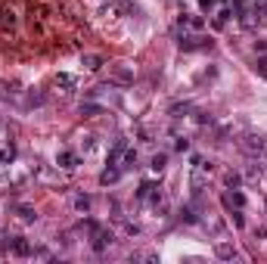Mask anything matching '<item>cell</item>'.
<instances>
[{
    "mask_svg": "<svg viewBox=\"0 0 267 264\" xmlns=\"http://www.w3.org/2000/svg\"><path fill=\"white\" fill-rule=\"evenodd\" d=\"M16 214H19V221H25V224L37 221V208H34V205H16Z\"/></svg>",
    "mask_w": 267,
    "mask_h": 264,
    "instance_id": "8",
    "label": "cell"
},
{
    "mask_svg": "<svg viewBox=\"0 0 267 264\" xmlns=\"http://www.w3.org/2000/svg\"><path fill=\"white\" fill-rule=\"evenodd\" d=\"M242 152L252 155V159H261V155H267V140H264V137H258V134L242 137Z\"/></svg>",
    "mask_w": 267,
    "mask_h": 264,
    "instance_id": "3",
    "label": "cell"
},
{
    "mask_svg": "<svg viewBox=\"0 0 267 264\" xmlns=\"http://www.w3.org/2000/svg\"><path fill=\"white\" fill-rule=\"evenodd\" d=\"M124 233H131V236H137V233H140V227H137V224H131V221H127V224H124Z\"/></svg>",
    "mask_w": 267,
    "mask_h": 264,
    "instance_id": "28",
    "label": "cell"
},
{
    "mask_svg": "<svg viewBox=\"0 0 267 264\" xmlns=\"http://www.w3.org/2000/svg\"><path fill=\"white\" fill-rule=\"evenodd\" d=\"M177 218H180L183 224H199V211H196L193 205H183V208L177 211Z\"/></svg>",
    "mask_w": 267,
    "mask_h": 264,
    "instance_id": "13",
    "label": "cell"
},
{
    "mask_svg": "<svg viewBox=\"0 0 267 264\" xmlns=\"http://www.w3.org/2000/svg\"><path fill=\"white\" fill-rule=\"evenodd\" d=\"M0 249L9 252V255H16V258H31V252H34V246L25 236H3L0 239Z\"/></svg>",
    "mask_w": 267,
    "mask_h": 264,
    "instance_id": "1",
    "label": "cell"
},
{
    "mask_svg": "<svg viewBox=\"0 0 267 264\" xmlns=\"http://www.w3.org/2000/svg\"><path fill=\"white\" fill-rule=\"evenodd\" d=\"M230 218H233V224H236V227H245V214H242V208H230Z\"/></svg>",
    "mask_w": 267,
    "mask_h": 264,
    "instance_id": "23",
    "label": "cell"
},
{
    "mask_svg": "<svg viewBox=\"0 0 267 264\" xmlns=\"http://www.w3.org/2000/svg\"><path fill=\"white\" fill-rule=\"evenodd\" d=\"M81 146H84V155H87V152H93V149H96V137H84V143H81Z\"/></svg>",
    "mask_w": 267,
    "mask_h": 264,
    "instance_id": "24",
    "label": "cell"
},
{
    "mask_svg": "<svg viewBox=\"0 0 267 264\" xmlns=\"http://www.w3.org/2000/svg\"><path fill=\"white\" fill-rule=\"evenodd\" d=\"M103 112H106V109H103L100 103H90V100L81 103V115H103Z\"/></svg>",
    "mask_w": 267,
    "mask_h": 264,
    "instance_id": "18",
    "label": "cell"
},
{
    "mask_svg": "<svg viewBox=\"0 0 267 264\" xmlns=\"http://www.w3.org/2000/svg\"><path fill=\"white\" fill-rule=\"evenodd\" d=\"M180 50H202V47H211V37H196V34H180Z\"/></svg>",
    "mask_w": 267,
    "mask_h": 264,
    "instance_id": "4",
    "label": "cell"
},
{
    "mask_svg": "<svg viewBox=\"0 0 267 264\" xmlns=\"http://www.w3.org/2000/svg\"><path fill=\"white\" fill-rule=\"evenodd\" d=\"M13 159H16V149H13V146H6V149H0V165H9Z\"/></svg>",
    "mask_w": 267,
    "mask_h": 264,
    "instance_id": "22",
    "label": "cell"
},
{
    "mask_svg": "<svg viewBox=\"0 0 267 264\" xmlns=\"http://www.w3.org/2000/svg\"><path fill=\"white\" fill-rule=\"evenodd\" d=\"M127 152V140L121 137V140H115V146L112 149H109V155H106V165H118L121 162V155ZM118 168H121V165H118Z\"/></svg>",
    "mask_w": 267,
    "mask_h": 264,
    "instance_id": "6",
    "label": "cell"
},
{
    "mask_svg": "<svg viewBox=\"0 0 267 264\" xmlns=\"http://www.w3.org/2000/svg\"><path fill=\"white\" fill-rule=\"evenodd\" d=\"M78 162H81V159H78L72 149L56 152V165H59V168H65V171H75V168H78Z\"/></svg>",
    "mask_w": 267,
    "mask_h": 264,
    "instance_id": "5",
    "label": "cell"
},
{
    "mask_svg": "<svg viewBox=\"0 0 267 264\" xmlns=\"http://www.w3.org/2000/svg\"><path fill=\"white\" fill-rule=\"evenodd\" d=\"M214 255L221 258V261H233L236 255H239V252H236L233 242H217V246H214Z\"/></svg>",
    "mask_w": 267,
    "mask_h": 264,
    "instance_id": "7",
    "label": "cell"
},
{
    "mask_svg": "<svg viewBox=\"0 0 267 264\" xmlns=\"http://www.w3.org/2000/svg\"><path fill=\"white\" fill-rule=\"evenodd\" d=\"M109 78H112L115 84H121V87H131V84H134V65H131V62L109 65Z\"/></svg>",
    "mask_w": 267,
    "mask_h": 264,
    "instance_id": "2",
    "label": "cell"
},
{
    "mask_svg": "<svg viewBox=\"0 0 267 264\" xmlns=\"http://www.w3.org/2000/svg\"><path fill=\"white\" fill-rule=\"evenodd\" d=\"M90 205H93V199H90V196H75V211L87 214V211H90Z\"/></svg>",
    "mask_w": 267,
    "mask_h": 264,
    "instance_id": "19",
    "label": "cell"
},
{
    "mask_svg": "<svg viewBox=\"0 0 267 264\" xmlns=\"http://www.w3.org/2000/svg\"><path fill=\"white\" fill-rule=\"evenodd\" d=\"M174 149H177V152H190V140H186V137H180V140L174 143Z\"/></svg>",
    "mask_w": 267,
    "mask_h": 264,
    "instance_id": "26",
    "label": "cell"
},
{
    "mask_svg": "<svg viewBox=\"0 0 267 264\" xmlns=\"http://www.w3.org/2000/svg\"><path fill=\"white\" fill-rule=\"evenodd\" d=\"M190 187H193V193H202V187H205V168L196 165V171L190 174Z\"/></svg>",
    "mask_w": 267,
    "mask_h": 264,
    "instance_id": "12",
    "label": "cell"
},
{
    "mask_svg": "<svg viewBox=\"0 0 267 264\" xmlns=\"http://www.w3.org/2000/svg\"><path fill=\"white\" fill-rule=\"evenodd\" d=\"M134 165H137V149H127L121 155V168H134Z\"/></svg>",
    "mask_w": 267,
    "mask_h": 264,
    "instance_id": "21",
    "label": "cell"
},
{
    "mask_svg": "<svg viewBox=\"0 0 267 264\" xmlns=\"http://www.w3.org/2000/svg\"><path fill=\"white\" fill-rule=\"evenodd\" d=\"M165 165H168V155H165V152H155V155H152V162H149V168L159 174V171H165Z\"/></svg>",
    "mask_w": 267,
    "mask_h": 264,
    "instance_id": "17",
    "label": "cell"
},
{
    "mask_svg": "<svg viewBox=\"0 0 267 264\" xmlns=\"http://www.w3.org/2000/svg\"><path fill=\"white\" fill-rule=\"evenodd\" d=\"M56 84H59V87H65V90H75V87H78V75L59 72V75H56Z\"/></svg>",
    "mask_w": 267,
    "mask_h": 264,
    "instance_id": "14",
    "label": "cell"
},
{
    "mask_svg": "<svg viewBox=\"0 0 267 264\" xmlns=\"http://www.w3.org/2000/svg\"><path fill=\"white\" fill-rule=\"evenodd\" d=\"M81 65L87 68V72H100V68L106 65L103 59H100V56H96V53H87V56H81Z\"/></svg>",
    "mask_w": 267,
    "mask_h": 264,
    "instance_id": "10",
    "label": "cell"
},
{
    "mask_svg": "<svg viewBox=\"0 0 267 264\" xmlns=\"http://www.w3.org/2000/svg\"><path fill=\"white\" fill-rule=\"evenodd\" d=\"M239 183H242V174L239 171H227V177H224V187L227 190H236Z\"/></svg>",
    "mask_w": 267,
    "mask_h": 264,
    "instance_id": "15",
    "label": "cell"
},
{
    "mask_svg": "<svg viewBox=\"0 0 267 264\" xmlns=\"http://www.w3.org/2000/svg\"><path fill=\"white\" fill-rule=\"evenodd\" d=\"M44 103H47V93H41V90L25 93V109H37V106H44Z\"/></svg>",
    "mask_w": 267,
    "mask_h": 264,
    "instance_id": "9",
    "label": "cell"
},
{
    "mask_svg": "<svg viewBox=\"0 0 267 264\" xmlns=\"http://www.w3.org/2000/svg\"><path fill=\"white\" fill-rule=\"evenodd\" d=\"M0 28L9 31V28H16V16L9 13V9H0Z\"/></svg>",
    "mask_w": 267,
    "mask_h": 264,
    "instance_id": "16",
    "label": "cell"
},
{
    "mask_svg": "<svg viewBox=\"0 0 267 264\" xmlns=\"http://www.w3.org/2000/svg\"><path fill=\"white\" fill-rule=\"evenodd\" d=\"M180 25H190L193 31H199V28L205 25V19H202V16H190V19H180Z\"/></svg>",
    "mask_w": 267,
    "mask_h": 264,
    "instance_id": "20",
    "label": "cell"
},
{
    "mask_svg": "<svg viewBox=\"0 0 267 264\" xmlns=\"http://www.w3.org/2000/svg\"><path fill=\"white\" fill-rule=\"evenodd\" d=\"M255 72H261V75L267 78V59H258V62H255Z\"/></svg>",
    "mask_w": 267,
    "mask_h": 264,
    "instance_id": "27",
    "label": "cell"
},
{
    "mask_svg": "<svg viewBox=\"0 0 267 264\" xmlns=\"http://www.w3.org/2000/svg\"><path fill=\"white\" fill-rule=\"evenodd\" d=\"M118 177H121V168H118V165H109V168L100 174V183H103V187H109V183H115Z\"/></svg>",
    "mask_w": 267,
    "mask_h": 264,
    "instance_id": "11",
    "label": "cell"
},
{
    "mask_svg": "<svg viewBox=\"0 0 267 264\" xmlns=\"http://www.w3.org/2000/svg\"><path fill=\"white\" fill-rule=\"evenodd\" d=\"M214 3H217V0H199V6H202V9H208V6H214Z\"/></svg>",
    "mask_w": 267,
    "mask_h": 264,
    "instance_id": "29",
    "label": "cell"
},
{
    "mask_svg": "<svg viewBox=\"0 0 267 264\" xmlns=\"http://www.w3.org/2000/svg\"><path fill=\"white\" fill-rule=\"evenodd\" d=\"M31 255H34V258H53V255H50V249H47V246H34V252H31Z\"/></svg>",
    "mask_w": 267,
    "mask_h": 264,
    "instance_id": "25",
    "label": "cell"
}]
</instances>
